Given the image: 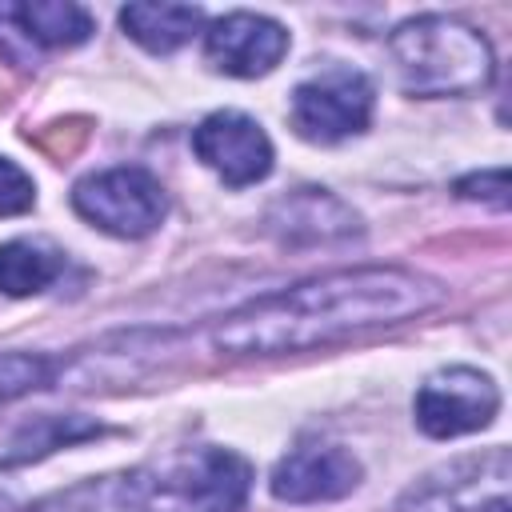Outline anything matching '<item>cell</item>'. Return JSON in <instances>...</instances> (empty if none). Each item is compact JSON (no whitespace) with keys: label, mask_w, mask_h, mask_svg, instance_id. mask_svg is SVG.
Here are the masks:
<instances>
[{"label":"cell","mask_w":512,"mask_h":512,"mask_svg":"<svg viewBox=\"0 0 512 512\" xmlns=\"http://www.w3.org/2000/svg\"><path fill=\"white\" fill-rule=\"evenodd\" d=\"M252 468L228 448H184L124 476L72 488L60 512H240Z\"/></svg>","instance_id":"7a4b0ae2"},{"label":"cell","mask_w":512,"mask_h":512,"mask_svg":"<svg viewBox=\"0 0 512 512\" xmlns=\"http://www.w3.org/2000/svg\"><path fill=\"white\" fill-rule=\"evenodd\" d=\"M372 84L356 68H324L320 76L296 84L292 92V128L312 144H336L356 136L372 120Z\"/></svg>","instance_id":"5b68a950"},{"label":"cell","mask_w":512,"mask_h":512,"mask_svg":"<svg viewBox=\"0 0 512 512\" xmlns=\"http://www.w3.org/2000/svg\"><path fill=\"white\" fill-rule=\"evenodd\" d=\"M444 300L436 280L408 268H344L240 304L208 332L220 356H284L340 336L424 316Z\"/></svg>","instance_id":"6da1fadb"},{"label":"cell","mask_w":512,"mask_h":512,"mask_svg":"<svg viewBox=\"0 0 512 512\" xmlns=\"http://www.w3.org/2000/svg\"><path fill=\"white\" fill-rule=\"evenodd\" d=\"M500 408V392L492 376L476 368H440L416 392V424L420 432L448 440L484 428Z\"/></svg>","instance_id":"8992f818"},{"label":"cell","mask_w":512,"mask_h":512,"mask_svg":"<svg viewBox=\"0 0 512 512\" xmlns=\"http://www.w3.org/2000/svg\"><path fill=\"white\" fill-rule=\"evenodd\" d=\"M36 204V188L32 176L24 168H16L12 160L0 156V216H20Z\"/></svg>","instance_id":"e0dca14e"},{"label":"cell","mask_w":512,"mask_h":512,"mask_svg":"<svg viewBox=\"0 0 512 512\" xmlns=\"http://www.w3.org/2000/svg\"><path fill=\"white\" fill-rule=\"evenodd\" d=\"M396 80L408 96H472L492 84L496 60L484 32L456 16H416L388 36Z\"/></svg>","instance_id":"3957f363"},{"label":"cell","mask_w":512,"mask_h":512,"mask_svg":"<svg viewBox=\"0 0 512 512\" xmlns=\"http://www.w3.org/2000/svg\"><path fill=\"white\" fill-rule=\"evenodd\" d=\"M52 380V364L44 356H28V352H4L0 356V404L40 388Z\"/></svg>","instance_id":"9a60e30c"},{"label":"cell","mask_w":512,"mask_h":512,"mask_svg":"<svg viewBox=\"0 0 512 512\" xmlns=\"http://www.w3.org/2000/svg\"><path fill=\"white\" fill-rule=\"evenodd\" d=\"M72 208L88 224H96L112 236L136 240V236H148L164 220L168 196H164L160 180L144 168H108V172L84 176L72 188Z\"/></svg>","instance_id":"277c9868"},{"label":"cell","mask_w":512,"mask_h":512,"mask_svg":"<svg viewBox=\"0 0 512 512\" xmlns=\"http://www.w3.org/2000/svg\"><path fill=\"white\" fill-rule=\"evenodd\" d=\"M272 232L284 244H320V240L352 236L356 232V216L336 196H328L324 188H300L296 196L276 204Z\"/></svg>","instance_id":"30bf717a"},{"label":"cell","mask_w":512,"mask_h":512,"mask_svg":"<svg viewBox=\"0 0 512 512\" xmlns=\"http://www.w3.org/2000/svg\"><path fill=\"white\" fill-rule=\"evenodd\" d=\"M360 484V460L336 444L292 448L272 472V496L284 504L340 500Z\"/></svg>","instance_id":"9c48e42d"},{"label":"cell","mask_w":512,"mask_h":512,"mask_svg":"<svg viewBox=\"0 0 512 512\" xmlns=\"http://www.w3.org/2000/svg\"><path fill=\"white\" fill-rule=\"evenodd\" d=\"M204 24V12L196 4H156V0H140V4H124L120 8V28L148 52L168 56L180 44H188Z\"/></svg>","instance_id":"8fae6325"},{"label":"cell","mask_w":512,"mask_h":512,"mask_svg":"<svg viewBox=\"0 0 512 512\" xmlns=\"http://www.w3.org/2000/svg\"><path fill=\"white\" fill-rule=\"evenodd\" d=\"M100 432H104L100 424L80 420V416H40V420L24 424L20 436L12 440V460H36L52 448H64V444H76V440H88Z\"/></svg>","instance_id":"5bb4252c"},{"label":"cell","mask_w":512,"mask_h":512,"mask_svg":"<svg viewBox=\"0 0 512 512\" xmlns=\"http://www.w3.org/2000/svg\"><path fill=\"white\" fill-rule=\"evenodd\" d=\"M16 12L36 48H72L96 32L92 16L68 0H28V4H16Z\"/></svg>","instance_id":"4fadbf2b"},{"label":"cell","mask_w":512,"mask_h":512,"mask_svg":"<svg viewBox=\"0 0 512 512\" xmlns=\"http://www.w3.org/2000/svg\"><path fill=\"white\" fill-rule=\"evenodd\" d=\"M60 272H64V256L44 240L0 244V292H8V296L44 292Z\"/></svg>","instance_id":"7c38bea8"},{"label":"cell","mask_w":512,"mask_h":512,"mask_svg":"<svg viewBox=\"0 0 512 512\" xmlns=\"http://www.w3.org/2000/svg\"><path fill=\"white\" fill-rule=\"evenodd\" d=\"M284 52H288V32L256 12H228L212 20L204 32V56L224 76H240V80L264 76L280 64Z\"/></svg>","instance_id":"ba28073f"},{"label":"cell","mask_w":512,"mask_h":512,"mask_svg":"<svg viewBox=\"0 0 512 512\" xmlns=\"http://www.w3.org/2000/svg\"><path fill=\"white\" fill-rule=\"evenodd\" d=\"M508 172L504 168H492V172H476V176H464L456 184V192L464 200H488L492 208H508Z\"/></svg>","instance_id":"ac0fdd59"},{"label":"cell","mask_w":512,"mask_h":512,"mask_svg":"<svg viewBox=\"0 0 512 512\" xmlns=\"http://www.w3.org/2000/svg\"><path fill=\"white\" fill-rule=\"evenodd\" d=\"M36 44L20 24L16 4H0V60L16 68H36Z\"/></svg>","instance_id":"2e32d148"},{"label":"cell","mask_w":512,"mask_h":512,"mask_svg":"<svg viewBox=\"0 0 512 512\" xmlns=\"http://www.w3.org/2000/svg\"><path fill=\"white\" fill-rule=\"evenodd\" d=\"M84 136H88L84 120H60V124H48L44 132H36V144L44 152H52L56 160H64V156H72L84 144Z\"/></svg>","instance_id":"d6986e66"},{"label":"cell","mask_w":512,"mask_h":512,"mask_svg":"<svg viewBox=\"0 0 512 512\" xmlns=\"http://www.w3.org/2000/svg\"><path fill=\"white\" fill-rule=\"evenodd\" d=\"M192 148L228 188L256 184V180H264L272 172V140L244 112H212V116H204L200 128L192 132Z\"/></svg>","instance_id":"52a82bcc"}]
</instances>
